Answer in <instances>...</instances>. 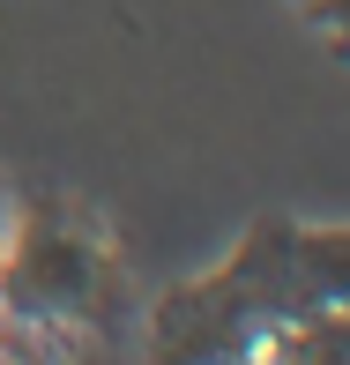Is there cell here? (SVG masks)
I'll list each match as a JSON object with an SVG mask.
<instances>
[{"label": "cell", "mask_w": 350, "mask_h": 365, "mask_svg": "<svg viewBox=\"0 0 350 365\" xmlns=\"http://www.w3.org/2000/svg\"><path fill=\"white\" fill-rule=\"evenodd\" d=\"M97 276H105V261L75 224L30 217L15 231V246L0 254V306L15 321H75V313H90Z\"/></svg>", "instance_id": "obj_1"}, {"label": "cell", "mask_w": 350, "mask_h": 365, "mask_svg": "<svg viewBox=\"0 0 350 365\" xmlns=\"http://www.w3.org/2000/svg\"><path fill=\"white\" fill-rule=\"evenodd\" d=\"M291 254H298L313 306H350V231H321V239L291 231Z\"/></svg>", "instance_id": "obj_2"}, {"label": "cell", "mask_w": 350, "mask_h": 365, "mask_svg": "<svg viewBox=\"0 0 350 365\" xmlns=\"http://www.w3.org/2000/svg\"><path fill=\"white\" fill-rule=\"evenodd\" d=\"M306 8H313V23H321L328 38H336L343 53H350V0H306Z\"/></svg>", "instance_id": "obj_3"}, {"label": "cell", "mask_w": 350, "mask_h": 365, "mask_svg": "<svg viewBox=\"0 0 350 365\" xmlns=\"http://www.w3.org/2000/svg\"><path fill=\"white\" fill-rule=\"evenodd\" d=\"M0 239H8V187H0Z\"/></svg>", "instance_id": "obj_4"}]
</instances>
